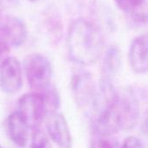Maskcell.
Segmentation results:
<instances>
[{"mask_svg": "<svg viewBox=\"0 0 148 148\" xmlns=\"http://www.w3.org/2000/svg\"><path fill=\"white\" fill-rule=\"evenodd\" d=\"M47 134L59 148H71L72 137L65 117L60 112L48 114L45 118Z\"/></svg>", "mask_w": 148, "mask_h": 148, "instance_id": "52a82bcc", "label": "cell"}, {"mask_svg": "<svg viewBox=\"0 0 148 148\" xmlns=\"http://www.w3.org/2000/svg\"><path fill=\"white\" fill-rule=\"evenodd\" d=\"M24 70L30 87L37 92H43L49 86L52 78L51 61L41 53H32L24 61Z\"/></svg>", "mask_w": 148, "mask_h": 148, "instance_id": "3957f363", "label": "cell"}, {"mask_svg": "<svg viewBox=\"0 0 148 148\" xmlns=\"http://www.w3.org/2000/svg\"><path fill=\"white\" fill-rule=\"evenodd\" d=\"M140 132L142 135V140L145 146H148V110L145 112L140 125Z\"/></svg>", "mask_w": 148, "mask_h": 148, "instance_id": "d6986e66", "label": "cell"}, {"mask_svg": "<svg viewBox=\"0 0 148 148\" xmlns=\"http://www.w3.org/2000/svg\"><path fill=\"white\" fill-rule=\"evenodd\" d=\"M132 70L138 74L148 73V33L134 38L128 53Z\"/></svg>", "mask_w": 148, "mask_h": 148, "instance_id": "ba28073f", "label": "cell"}, {"mask_svg": "<svg viewBox=\"0 0 148 148\" xmlns=\"http://www.w3.org/2000/svg\"><path fill=\"white\" fill-rule=\"evenodd\" d=\"M71 89L79 107L86 108L92 106L97 93V86L89 71L80 70L74 73L71 80Z\"/></svg>", "mask_w": 148, "mask_h": 148, "instance_id": "5b68a950", "label": "cell"}, {"mask_svg": "<svg viewBox=\"0 0 148 148\" xmlns=\"http://www.w3.org/2000/svg\"><path fill=\"white\" fill-rule=\"evenodd\" d=\"M114 2L116 5L122 12L128 14L129 17L148 5L147 0H114Z\"/></svg>", "mask_w": 148, "mask_h": 148, "instance_id": "9a60e30c", "label": "cell"}, {"mask_svg": "<svg viewBox=\"0 0 148 148\" xmlns=\"http://www.w3.org/2000/svg\"><path fill=\"white\" fill-rule=\"evenodd\" d=\"M6 127L10 138L16 145L23 148L27 145L29 127L17 112L12 113L8 117Z\"/></svg>", "mask_w": 148, "mask_h": 148, "instance_id": "30bf717a", "label": "cell"}, {"mask_svg": "<svg viewBox=\"0 0 148 148\" xmlns=\"http://www.w3.org/2000/svg\"><path fill=\"white\" fill-rule=\"evenodd\" d=\"M23 86V73L20 63L9 57L0 64V89L8 95L16 94Z\"/></svg>", "mask_w": 148, "mask_h": 148, "instance_id": "8992f818", "label": "cell"}, {"mask_svg": "<svg viewBox=\"0 0 148 148\" xmlns=\"http://www.w3.org/2000/svg\"><path fill=\"white\" fill-rule=\"evenodd\" d=\"M0 148H4V147H3V146H2L1 145H0Z\"/></svg>", "mask_w": 148, "mask_h": 148, "instance_id": "7402d4cb", "label": "cell"}, {"mask_svg": "<svg viewBox=\"0 0 148 148\" xmlns=\"http://www.w3.org/2000/svg\"><path fill=\"white\" fill-rule=\"evenodd\" d=\"M121 148H145L143 140L136 136H128L122 143Z\"/></svg>", "mask_w": 148, "mask_h": 148, "instance_id": "ac0fdd59", "label": "cell"}, {"mask_svg": "<svg viewBox=\"0 0 148 148\" xmlns=\"http://www.w3.org/2000/svg\"><path fill=\"white\" fill-rule=\"evenodd\" d=\"M66 45L70 59L82 66L94 64L105 52V41L100 30L86 18H78L71 24Z\"/></svg>", "mask_w": 148, "mask_h": 148, "instance_id": "7a4b0ae2", "label": "cell"}, {"mask_svg": "<svg viewBox=\"0 0 148 148\" xmlns=\"http://www.w3.org/2000/svg\"><path fill=\"white\" fill-rule=\"evenodd\" d=\"M31 138V148H52L48 134L41 128L32 131Z\"/></svg>", "mask_w": 148, "mask_h": 148, "instance_id": "2e32d148", "label": "cell"}, {"mask_svg": "<svg viewBox=\"0 0 148 148\" xmlns=\"http://www.w3.org/2000/svg\"><path fill=\"white\" fill-rule=\"evenodd\" d=\"M45 24L53 42L58 43L63 35V22L58 12L55 9H49L46 11Z\"/></svg>", "mask_w": 148, "mask_h": 148, "instance_id": "7c38bea8", "label": "cell"}, {"mask_svg": "<svg viewBox=\"0 0 148 148\" xmlns=\"http://www.w3.org/2000/svg\"><path fill=\"white\" fill-rule=\"evenodd\" d=\"M11 45L7 38L5 30L0 25V64H1L6 58L10 57V48Z\"/></svg>", "mask_w": 148, "mask_h": 148, "instance_id": "e0dca14e", "label": "cell"}, {"mask_svg": "<svg viewBox=\"0 0 148 148\" xmlns=\"http://www.w3.org/2000/svg\"><path fill=\"white\" fill-rule=\"evenodd\" d=\"M16 112L30 130L39 128L47 116L43 94L36 92L24 94L18 101Z\"/></svg>", "mask_w": 148, "mask_h": 148, "instance_id": "277c9868", "label": "cell"}, {"mask_svg": "<svg viewBox=\"0 0 148 148\" xmlns=\"http://www.w3.org/2000/svg\"><path fill=\"white\" fill-rule=\"evenodd\" d=\"M3 27L12 47L21 46L27 38V28L24 21L17 17L7 16L2 19Z\"/></svg>", "mask_w": 148, "mask_h": 148, "instance_id": "9c48e42d", "label": "cell"}, {"mask_svg": "<svg viewBox=\"0 0 148 148\" xmlns=\"http://www.w3.org/2000/svg\"><path fill=\"white\" fill-rule=\"evenodd\" d=\"M139 106L130 92H118L103 107L94 112L92 132L114 135L130 131L138 121Z\"/></svg>", "mask_w": 148, "mask_h": 148, "instance_id": "6da1fadb", "label": "cell"}, {"mask_svg": "<svg viewBox=\"0 0 148 148\" xmlns=\"http://www.w3.org/2000/svg\"><path fill=\"white\" fill-rule=\"evenodd\" d=\"M2 1H10V0H0V3H1Z\"/></svg>", "mask_w": 148, "mask_h": 148, "instance_id": "44dd1931", "label": "cell"}, {"mask_svg": "<svg viewBox=\"0 0 148 148\" xmlns=\"http://www.w3.org/2000/svg\"><path fill=\"white\" fill-rule=\"evenodd\" d=\"M90 148H121V146L114 135L93 132Z\"/></svg>", "mask_w": 148, "mask_h": 148, "instance_id": "5bb4252c", "label": "cell"}, {"mask_svg": "<svg viewBox=\"0 0 148 148\" xmlns=\"http://www.w3.org/2000/svg\"><path fill=\"white\" fill-rule=\"evenodd\" d=\"M122 65V54L117 45L109 46L104 52L102 61V79L112 80Z\"/></svg>", "mask_w": 148, "mask_h": 148, "instance_id": "8fae6325", "label": "cell"}, {"mask_svg": "<svg viewBox=\"0 0 148 148\" xmlns=\"http://www.w3.org/2000/svg\"><path fill=\"white\" fill-rule=\"evenodd\" d=\"M42 94L45 99L47 115L51 113L58 112L61 105V100L57 88L51 85L45 90L43 91Z\"/></svg>", "mask_w": 148, "mask_h": 148, "instance_id": "4fadbf2b", "label": "cell"}, {"mask_svg": "<svg viewBox=\"0 0 148 148\" xmlns=\"http://www.w3.org/2000/svg\"><path fill=\"white\" fill-rule=\"evenodd\" d=\"M28 1H30V2H32V3H35V2L39 1V0H28Z\"/></svg>", "mask_w": 148, "mask_h": 148, "instance_id": "ffe728a7", "label": "cell"}]
</instances>
